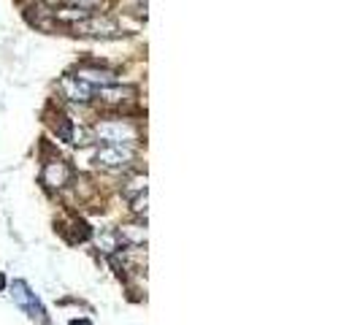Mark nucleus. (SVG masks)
Instances as JSON below:
<instances>
[{"label":"nucleus","mask_w":360,"mask_h":325,"mask_svg":"<svg viewBox=\"0 0 360 325\" xmlns=\"http://www.w3.org/2000/svg\"><path fill=\"white\" fill-rule=\"evenodd\" d=\"M95 139L106 144H114V146H130L141 139L139 125L133 120H122V117H111V120H98L92 127Z\"/></svg>","instance_id":"nucleus-1"},{"label":"nucleus","mask_w":360,"mask_h":325,"mask_svg":"<svg viewBox=\"0 0 360 325\" xmlns=\"http://www.w3.org/2000/svg\"><path fill=\"white\" fill-rule=\"evenodd\" d=\"M133 160H136L133 146H114V144H103L100 149H95V158H92L98 168H125Z\"/></svg>","instance_id":"nucleus-2"},{"label":"nucleus","mask_w":360,"mask_h":325,"mask_svg":"<svg viewBox=\"0 0 360 325\" xmlns=\"http://www.w3.org/2000/svg\"><path fill=\"white\" fill-rule=\"evenodd\" d=\"M11 298H14L33 320H36V317L43 320V306H41L39 296L30 290V284L25 282V279H14V284H11Z\"/></svg>","instance_id":"nucleus-3"},{"label":"nucleus","mask_w":360,"mask_h":325,"mask_svg":"<svg viewBox=\"0 0 360 325\" xmlns=\"http://www.w3.org/2000/svg\"><path fill=\"white\" fill-rule=\"evenodd\" d=\"M74 30H76V36H98V39H114V36H122L120 27L109 20V17H95V14H92L90 20L74 25Z\"/></svg>","instance_id":"nucleus-4"},{"label":"nucleus","mask_w":360,"mask_h":325,"mask_svg":"<svg viewBox=\"0 0 360 325\" xmlns=\"http://www.w3.org/2000/svg\"><path fill=\"white\" fill-rule=\"evenodd\" d=\"M60 92L62 98L71 103H90L95 98V87H90L87 81L76 79L74 74H68V76L60 79Z\"/></svg>","instance_id":"nucleus-5"},{"label":"nucleus","mask_w":360,"mask_h":325,"mask_svg":"<svg viewBox=\"0 0 360 325\" xmlns=\"http://www.w3.org/2000/svg\"><path fill=\"white\" fill-rule=\"evenodd\" d=\"M95 98L106 106H122V103L136 101L139 90L127 87V84H109V87H95Z\"/></svg>","instance_id":"nucleus-6"},{"label":"nucleus","mask_w":360,"mask_h":325,"mask_svg":"<svg viewBox=\"0 0 360 325\" xmlns=\"http://www.w3.org/2000/svg\"><path fill=\"white\" fill-rule=\"evenodd\" d=\"M71 177H74V171H71V165L62 160V158H55V160L43 162L41 182L46 184V187H65V184L71 182Z\"/></svg>","instance_id":"nucleus-7"},{"label":"nucleus","mask_w":360,"mask_h":325,"mask_svg":"<svg viewBox=\"0 0 360 325\" xmlns=\"http://www.w3.org/2000/svg\"><path fill=\"white\" fill-rule=\"evenodd\" d=\"M76 79L87 81L90 87H109V84H117V74L109 68H98V65H79Z\"/></svg>","instance_id":"nucleus-8"},{"label":"nucleus","mask_w":360,"mask_h":325,"mask_svg":"<svg viewBox=\"0 0 360 325\" xmlns=\"http://www.w3.org/2000/svg\"><path fill=\"white\" fill-rule=\"evenodd\" d=\"M117 236H120L122 244L144 247L146 244V228H141V225H122L120 230H117Z\"/></svg>","instance_id":"nucleus-9"},{"label":"nucleus","mask_w":360,"mask_h":325,"mask_svg":"<svg viewBox=\"0 0 360 325\" xmlns=\"http://www.w3.org/2000/svg\"><path fill=\"white\" fill-rule=\"evenodd\" d=\"M55 133H57V139L60 141H68V144H74V122L68 120L65 114H57V122H55Z\"/></svg>","instance_id":"nucleus-10"},{"label":"nucleus","mask_w":360,"mask_h":325,"mask_svg":"<svg viewBox=\"0 0 360 325\" xmlns=\"http://www.w3.org/2000/svg\"><path fill=\"white\" fill-rule=\"evenodd\" d=\"M133 212L136 214H146V193H141V195L133 198Z\"/></svg>","instance_id":"nucleus-11"},{"label":"nucleus","mask_w":360,"mask_h":325,"mask_svg":"<svg viewBox=\"0 0 360 325\" xmlns=\"http://www.w3.org/2000/svg\"><path fill=\"white\" fill-rule=\"evenodd\" d=\"M68 325H92V320H87V317H81V320H71Z\"/></svg>","instance_id":"nucleus-12"},{"label":"nucleus","mask_w":360,"mask_h":325,"mask_svg":"<svg viewBox=\"0 0 360 325\" xmlns=\"http://www.w3.org/2000/svg\"><path fill=\"white\" fill-rule=\"evenodd\" d=\"M6 284H8V279H6V274H0V293L6 290Z\"/></svg>","instance_id":"nucleus-13"},{"label":"nucleus","mask_w":360,"mask_h":325,"mask_svg":"<svg viewBox=\"0 0 360 325\" xmlns=\"http://www.w3.org/2000/svg\"><path fill=\"white\" fill-rule=\"evenodd\" d=\"M79 3H81V0H79Z\"/></svg>","instance_id":"nucleus-14"}]
</instances>
